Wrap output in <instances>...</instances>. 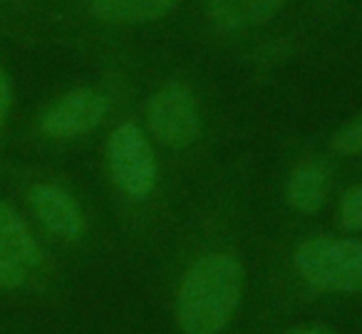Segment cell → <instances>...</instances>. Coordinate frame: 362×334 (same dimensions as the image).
Wrapping results in <instances>:
<instances>
[{
    "label": "cell",
    "mask_w": 362,
    "mask_h": 334,
    "mask_svg": "<svg viewBox=\"0 0 362 334\" xmlns=\"http://www.w3.org/2000/svg\"><path fill=\"white\" fill-rule=\"evenodd\" d=\"M243 270L223 253L199 258L181 280L176 319L184 334H218L238 307Z\"/></svg>",
    "instance_id": "6da1fadb"
},
{
    "label": "cell",
    "mask_w": 362,
    "mask_h": 334,
    "mask_svg": "<svg viewBox=\"0 0 362 334\" xmlns=\"http://www.w3.org/2000/svg\"><path fill=\"white\" fill-rule=\"evenodd\" d=\"M296 270L322 292H362V243L342 238H310L298 245Z\"/></svg>",
    "instance_id": "7a4b0ae2"
},
{
    "label": "cell",
    "mask_w": 362,
    "mask_h": 334,
    "mask_svg": "<svg viewBox=\"0 0 362 334\" xmlns=\"http://www.w3.org/2000/svg\"><path fill=\"white\" fill-rule=\"evenodd\" d=\"M112 179L132 198H146L156 184V161L144 131L136 124L117 126L107 146Z\"/></svg>",
    "instance_id": "3957f363"
},
{
    "label": "cell",
    "mask_w": 362,
    "mask_h": 334,
    "mask_svg": "<svg viewBox=\"0 0 362 334\" xmlns=\"http://www.w3.org/2000/svg\"><path fill=\"white\" fill-rule=\"evenodd\" d=\"M149 129L169 149H187L202 134V114L192 90L179 82L161 87L149 102Z\"/></svg>",
    "instance_id": "277c9868"
},
{
    "label": "cell",
    "mask_w": 362,
    "mask_h": 334,
    "mask_svg": "<svg viewBox=\"0 0 362 334\" xmlns=\"http://www.w3.org/2000/svg\"><path fill=\"white\" fill-rule=\"evenodd\" d=\"M110 112V102L97 90H75L60 97L42 114L40 129L52 139H75L97 129Z\"/></svg>",
    "instance_id": "5b68a950"
},
{
    "label": "cell",
    "mask_w": 362,
    "mask_h": 334,
    "mask_svg": "<svg viewBox=\"0 0 362 334\" xmlns=\"http://www.w3.org/2000/svg\"><path fill=\"white\" fill-rule=\"evenodd\" d=\"M30 205L40 223L60 238L75 240L85 233V215L77 201L62 189L50 184H37L30 191Z\"/></svg>",
    "instance_id": "8992f818"
},
{
    "label": "cell",
    "mask_w": 362,
    "mask_h": 334,
    "mask_svg": "<svg viewBox=\"0 0 362 334\" xmlns=\"http://www.w3.org/2000/svg\"><path fill=\"white\" fill-rule=\"evenodd\" d=\"M286 0H209V18L226 32H241L271 23Z\"/></svg>",
    "instance_id": "52a82bcc"
},
{
    "label": "cell",
    "mask_w": 362,
    "mask_h": 334,
    "mask_svg": "<svg viewBox=\"0 0 362 334\" xmlns=\"http://www.w3.org/2000/svg\"><path fill=\"white\" fill-rule=\"evenodd\" d=\"M181 0H92L95 18L112 25H141L166 18Z\"/></svg>",
    "instance_id": "ba28073f"
},
{
    "label": "cell",
    "mask_w": 362,
    "mask_h": 334,
    "mask_svg": "<svg viewBox=\"0 0 362 334\" xmlns=\"http://www.w3.org/2000/svg\"><path fill=\"white\" fill-rule=\"evenodd\" d=\"M327 196V174L322 166H300L288 181V201L303 213H315Z\"/></svg>",
    "instance_id": "9c48e42d"
},
{
    "label": "cell",
    "mask_w": 362,
    "mask_h": 334,
    "mask_svg": "<svg viewBox=\"0 0 362 334\" xmlns=\"http://www.w3.org/2000/svg\"><path fill=\"white\" fill-rule=\"evenodd\" d=\"M0 243L6 245L11 253H16L28 268L40 263V248L28 225L23 223L21 215L8 205L6 201H0Z\"/></svg>",
    "instance_id": "30bf717a"
},
{
    "label": "cell",
    "mask_w": 362,
    "mask_h": 334,
    "mask_svg": "<svg viewBox=\"0 0 362 334\" xmlns=\"http://www.w3.org/2000/svg\"><path fill=\"white\" fill-rule=\"evenodd\" d=\"M25 278H28V265L0 243V287L3 290L21 287L25 282Z\"/></svg>",
    "instance_id": "8fae6325"
},
{
    "label": "cell",
    "mask_w": 362,
    "mask_h": 334,
    "mask_svg": "<svg viewBox=\"0 0 362 334\" xmlns=\"http://www.w3.org/2000/svg\"><path fill=\"white\" fill-rule=\"evenodd\" d=\"M340 223L342 228L360 233L362 230V186H352L340 201Z\"/></svg>",
    "instance_id": "7c38bea8"
},
{
    "label": "cell",
    "mask_w": 362,
    "mask_h": 334,
    "mask_svg": "<svg viewBox=\"0 0 362 334\" xmlns=\"http://www.w3.org/2000/svg\"><path fill=\"white\" fill-rule=\"evenodd\" d=\"M332 144H335V149L340 151V154H362V119L345 126V129L335 136Z\"/></svg>",
    "instance_id": "4fadbf2b"
},
{
    "label": "cell",
    "mask_w": 362,
    "mask_h": 334,
    "mask_svg": "<svg viewBox=\"0 0 362 334\" xmlns=\"http://www.w3.org/2000/svg\"><path fill=\"white\" fill-rule=\"evenodd\" d=\"M11 102H13L11 77L0 67V131H3V126H6V121H8V114H11Z\"/></svg>",
    "instance_id": "5bb4252c"
},
{
    "label": "cell",
    "mask_w": 362,
    "mask_h": 334,
    "mask_svg": "<svg viewBox=\"0 0 362 334\" xmlns=\"http://www.w3.org/2000/svg\"><path fill=\"white\" fill-rule=\"evenodd\" d=\"M293 334H327V332H317V329H303V332H293Z\"/></svg>",
    "instance_id": "9a60e30c"
},
{
    "label": "cell",
    "mask_w": 362,
    "mask_h": 334,
    "mask_svg": "<svg viewBox=\"0 0 362 334\" xmlns=\"http://www.w3.org/2000/svg\"><path fill=\"white\" fill-rule=\"evenodd\" d=\"M0 3H3V0H0Z\"/></svg>",
    "instance_id": "2e32d148"
}]
</instances>
